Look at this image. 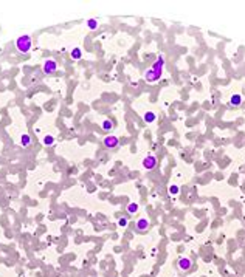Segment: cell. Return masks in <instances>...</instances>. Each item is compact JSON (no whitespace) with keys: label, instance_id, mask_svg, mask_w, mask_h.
Listing matches in <instances>:
<instances>
[{"label":"cell","instance_id":"8992f818","mask_svg":"<svg viewBox=\"0 0 245 277\" xmlns=\"http://www.w3.org/2000/svg\"><path fill=\"white\" fill-rule=\"evenodd\" d=\"M192 265H194L192 259H189V257H182V259L178 260V263H177V268H178V271H182V273H188V271L192 268Z\"/></svg>","mask_w":245,"mask_h":277},{"label":"cell","instance_id":"e0dca14e","mask_svg":"<svg viewBox=\"0 0 245 277\" xmlns=\"http://www.w3.org/2000/svg\"><path fill=\"white\" fill-rule=\"evenodd\" d=\"M127 223H129V218H127V217H122V218L118 220V225H120L121 228H126V226H127Z\"/></svg>","mask_w":245,"mask_h":277},{"label":"cell","instance_id":"52a82bcc","mask_svg":"<svg viewBox=\"0 0 245 277\" xmlns=\"http://www.w3.org/2000/svg\"><path fill=\"white\" fill-rule=\"evenodd\" d=\"M149 226H150V221H149V218H146V217H140V218L136 220V223H135V229H136L138 232H147Z\"/></svg>","mask_w":245,"mask_h":277},{"label":"cell","instance_id":"5b68a950","mask_svg":"<svg viewBox=\"0 0 245 277\" xmlns=\"http://www.w3.org/2000/svg\"><path fill=\"white\" fill-rule=\"evenodd\" d=\"M103 144H104L106 149H109V150H115V149L120 145V138L115 136V135H107L106 138L103 139Z\"/></svg>","mask_w":245,"mask_h":277},{"label":"cell","instance_id":"3957f363","mask_svg":"<svg viewBox=\"0 0 245 277\" xmlns=\"http://www.w3.org/2000/svg\"><path fill=\"white\" fill-rule=\"evenodd\" d=\"M164 62H166V59H164V54H158L157 56V59H155V62L152 64V67H150V70L161 79V76H163V70H164Z\"/></svg>","mask_w":245,"mask_h":277},{"label":"cell","instance_id":"9c48e42d","mask_svg":"<svg viewBox=\"0 0 245 277\" xmlns=\"http://www.w3.org/2000/svg\"><path fill=\"white\" fill-rule=\"evenodd\" d=\"M242 102H244V98H242L241 93L231 95V98H230V105H233V107H241Z\"/></svg>","mask_w":245,"mask_h":277},{"label":"cell","instance_id":"7a4b0ae2","mask_svg":"<svg viewBox=\"0 0 245 277\" xmlns=\"http://www.w3.org/2000/svg\"><path fill=\"white\" fill-rule=\"evenodd\" d=\"M141 166H143V169H144V170L152 172V170H155V169H157V166H158V159H157V156H155V155L149 153V155H146V156L143 158Z\"/></svg>","mask_w":245,"mask_h":277},{"label":"cell","instance_id":"ba28073f","mask_svg":"<svg viewBox=\"0 0 245 277\" xmlns=\"http://www.w3.org/2000/svg\"><path fill=\"white\" fill-rule=\"evenodd\" d=\"M143 121H144L146 124H154V123L157 121V113H155L154 110L144 112V113H143Z\"/></svg>","mask_w":245,"mask_h":277},{"label":"cell","instance_id":"7c38bea8","mask_svg":"<svg viewBox=\"0 0 245 277\" xmlns=\"http://www.w3.org/2000/svg\"><path fill=\"white\" fill-rule=\"evenodd\" d=\"M70 57H72L73 60H79V59L82 57V50H81L79 47H75V48L70 51Z\"/></svg>","mask_w":245,"mask_h":277},{"label":"cell","instance_id":"8fae6325","mask_svg":"<svg viewBox=\"0 0 245 277\" xmlns=\"http://www.w3.org/2000/svg\"><path fill=\"white\" fill-rule=\"evenodd\" d=\"M42 144L45 145V147H53L54 144H56V139L53 135H45L44 138H42Z\"/></svg>","mask_w":245,"mask_h":277},{"label":"cell","instance_id":"277c9868","mask_svg":"<svg viewBox=\"0 0 245 277\" xmlns=\"http://www.w3.org/2000/svg\"><path fill=\"white\" fill-rule=\"evenodd\" d=\"M42 71H44V74H47V76L54 74V73L58 71V62H56L54 59H45L44 64H42Z\"/></svg>","mask_w":245,"mask_h":277},{"label":"cell","instance_id":"30bf717a","mask_svg":"<svg viewBox=\"0 0 245 277\" xmlns=\"http://www.w3.org/2000/svg\"><path fill=\"white\" fill-rule=\"evenodd\" d=\"M19 141H20V145H22L23 149H26V147H30V145L33 144V139H31V136H30L28 133H22Z\"/></svg>","mask_w":245,"mask_h":277},{"label":"cell","instance_id":"4fadbf2b","mask_svg":"<svg viewBox=\"0 0 245 277\" xmlns=\"http://www.w3.org/2000/svg\"><path fill=\"white\" fill-rule=\"evenodd\" d=\"M101 129H103L104 132H112V130H113V123H112L110 119H104V121L101 123Z\"/></svg>","mask_w":245,"mask_h":277},{"label":"cell","instance_id":"6da1fadb","mask_svg":"<svg viewBox=\"0 0 245 277\" xmlns=\"http://www.w3.org/2000/svg\"><path fill=\"white\" fill-rule=\"evenodd\" d=\"M14 45H16V50H17L19 53L25 54V53H28V51L31 50V47H33V37H31L30 34H22V36H19V37L16 39Z\"/></svg>","mask_w":245,"mask_h":277},{"label":"cell","instance_id":"9a60e30c","mask_svg":"<svg viewBox=\"0 0 245 277\" xmlns=\"http://www.w3.org/2000/svg\"><path fill=\"white\" fill-rule=\"evenodd\" d=\"M86 26L89 28V29H92V31H95V29H98V20L96 19H89L87 22H86Z\"/></svg>","mask_w":245,"mask_h":277},{"label":"cell","instance_id":"2e32d148","mask_svg":"<svg viewBox=\"0 0 245 277\" xmlns=\"http://www.w3.org/2000/svg\"><path fill=\"white\" fill-rule=\"evenodd\" d=\"M168 192H169V195H178L180 194V186L178 184H171L169 187H168Z\"/></svg>","mask_w":245,"mask_h":277},{"label":"cell","instance_id":"5bb4252c","mask_svg":"<svg viewBox=\"0 0 245 277\" xmlns=\"http://www.w3.org/2000/svg\"><path fill=\"white\" fill-rule=\"evenodd\" d=\"M138 209H140V204H138V203H129V204H127V214H129V215L136 214Z\"/></svg>","mask_w":245,"mask_h":277}]
</instances>
